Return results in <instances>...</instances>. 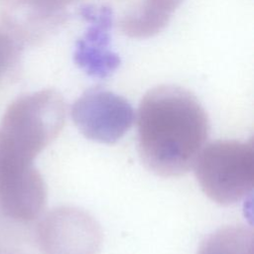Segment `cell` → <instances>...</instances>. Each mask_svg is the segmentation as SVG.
<instances>
[{"mask_svg":"<svg viewBox=\"0 0 254 254\" xmlns=\"http://www.w3.org/2000/svg\"><path fill=\"white\" fill-rule=\"evenodd\" d=\"M184 0H135L118 22L130 38L147 39L162 32Z\"/></svg>","mask_w":254,"mask_h":254,"instance_id":"8992f818","label":"cell"},{"mask_svg":"<svg viewBox=\"0 0 254 254\" xmlns=\"http://www.w3.org/2000/svg\"><path fill=\"white\" fill-rule=\"evenodd\" d=\"M101 243L98 222L80 208H58L47 221L45 246L48 254H98Z\"/></svg>","mask_w":254,"mask_h":254,"instance_id":"277c9868","label":"cell"},{"mask_svg":"<svg viewBox=\"0 0 254 254\" xmlns=\"http://www.w3.org/2000/svg\"><path fill=\"white\" fill-rule=\"evenodd\" d=\"M23 47L3 28L0 27V77L20 61Z\"/></svg>","mask_w":254,"mask_h":254,"instance_id":"52a82bcc","label":"cell"},{"mask_svg":"<svg viewBox=\"0 0 254 254\" xmlns=\"http://www.w3.org/2000/svg\"><path fill=\"white\" fill-rule=\"evenodd\" d=\"M193 166L201 190L211 200L222 205L236 203L253 190V140L211 142L201 149Z\"/></svg>","mask_w":254,"mask_h":254,"instance_id":"7a4b0ae2","label":"cell"},{"mask_svg":"<svg viewBox=\"0 0 254 254\" xmlns=\"http://www.w3.org/2000/svg\"><path fill=\"white\" fill-rule=\"evenodd\" d=\"M82 17L90 23L85 34L78 39L74 62L87 74L103 78L112 73L119 65L117 54L109 50V30L112 26V10L108 7H82Z\"/></svg>","mask_w":254,"mask_h":254,"instance_id":"5b68a950","label":"cell"},{"mask_svg":"<svg viewBox=\"0 0 254 254\" xmlns=\"http://www.w3.org/2000/svg\"><path fill=\"white\" fill-rule=\"evenodd\" d=\"M35 3H38L48 9L53 11L61 12V13H67L66 9L67 6L70 5L74 0H32Z\"/></svg>","mask_w":254,"mask_h":254,"instance_id":"ba28073f","label":"cell"},{"mask_svg":"<svg viewBox=\"0 0 254 254\" xmlns=\"http://www.w3.org/2000/svg\"><path fill=\"white\" fill-rule=\"evenodd\" d=\"M137 130L144 165L158 176L171 178L185 175L194 165L207 139L209 122L195 95L164 84L143 96Z\"/></svg>","mask_w":254,"mask_h":254,"instance_id":"6da1fadb","label":"cell"},{"mask_svg":"<svg viewBox=\"0 0 254 254\" xmlns=\"http://www.w3.org/2000/svg\"><path fill=\"white\" fill-rule=\"evenodd\" d=\"M71 118L86 138L113 144L131 128L135 113L123 96L95 87L86 90L73 102Z\"/></svg>","mask_w":254,"mask_h":254,"instance_id":"3957f363","label":"cell"}]
</instances>
